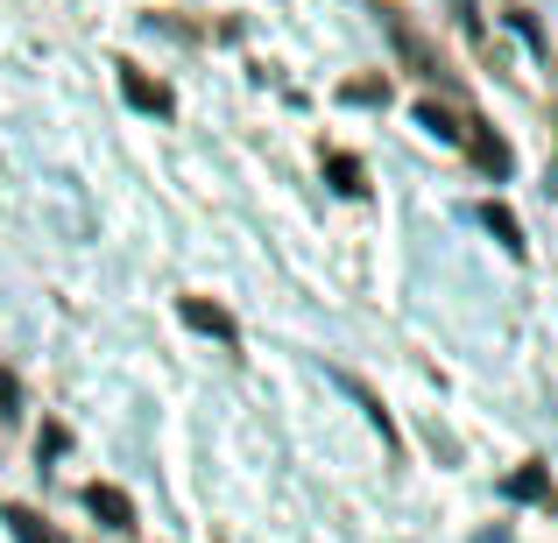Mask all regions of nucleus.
<instances>
[{"instance_id":"0eeeda50","label":"nucleus","mask_w":558,"mask_h":543,"mask_svg":"<svg viewBox=\"0 0 558 543\" xmlns=\"http://www.w3.org/2000/svg\"><path fill=\"white\" fill-rule=\"evenodd\" d=\"M332 177H340V190H361V163L354 156H332Z\"/></svg>"},{"instance_id":"20e7f679","label":"nucleus","mask_w":558,"mask_h":543,"mask_svg":"<svg viewBox=\"0 0 558 543\" xmlns=\"http://www.w3.org/2000/svg\"><path fill=\"white\" fill-rule=\"evenodd\" d=\"M0 522H8V530L22 536V543H64V536H57V530H43V522L28 516V508H8V516H0Z\"/></svg>"},{"instance_id":"6e6552de","label":"nucleus","mask_w":558,"mask_h":543,"mask_svg":"<svg viewBox=\"0 0 558 543\" xmlns=\"http://www.w3.org/2000/svg\"><path fill=\"white\" fill-rule=\"evenodd\" d=\"M0 409H8V417L22 409V388H14V374H8V367H0Z\"/></svg>"},{"instance_id":"f257e3e1","label":"nucleus","mask_w":558,"mask_h":543,"mask_svg":"<svg viewBox=\"0 0 558 543\" xmlns=\"http://www.w3.org/2000/svg\"><path fill=\"white\" fill-rule=\"evenodd\" d=\"M85 508H93L107 530H135V502H128L121 488H99V480H93V488H85Z\"/></svg>"},{"instance_id":"f03ea898","label":"nucleus","mask_w":558,"mask_h":543,"mask_svg":"<svg viewBox=\"0 0 558 543\" xmlns=\"http://www.w3.org/2000/svg\"><path fill=\"white\" fill-rule=\"evenodd\" d=\"M121 92L135 99L142 113H170V92H163V85H149V78L135 71V64H121Z\"/></svg>"},{"instance_id":"7ed1b4c3","label":"nucleus","mask_w":558,"mask_h":543,"mask_svg":"<svg viewBox=\"0 0 558 543\" xmlns=\"http://www.w3.org/2000/svg\"><path fill=\"white\" fill-rule=\"evenodd\" d=\"M184 325H198V332H213V340L233 346V318L219 311V304H205V297H184Z\"/></svg>"},{"instance_id":"423d86ee","label":"nucleus","mask_w":558,"mask_h":543,"mask_svg":"<svg viewBox=\"0 0 558 543\" xmlns=\"http://www.w3.org/2000/svg\"><path fill=\"white\" fill-rule=\"evenodd\" d=\"M509 494H517V502H545V473H537V466H523V473L509 480Z\"/></svg>"},{"instance_id":"39448f33","label":"nucleus","mask_w":558,"mask_h":543,"mask_svg":"<svg viewBox=\"0 0 558 543\" xmlns=\"http://www.w3.org/2000/svg\"><path fill=\"white\" fill-rule=\"evenodd\" d=\"M488 226H495V240H502L509 255H523V233H517V219H509L502 205H488Z\"/></svg>"}]
</instances>
